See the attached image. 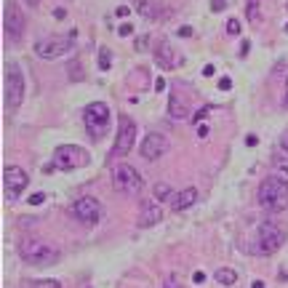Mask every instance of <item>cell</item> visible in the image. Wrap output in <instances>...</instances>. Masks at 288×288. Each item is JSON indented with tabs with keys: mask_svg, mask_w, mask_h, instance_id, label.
<instances>
[{
	"mask_svg": "<svg viewBox=\"0 0 288 288\" xmlns=\"http://www.w3.org/2000/svg\"><path fill=\"white\" fill-rule=\"evenodd\" d=\"M30 184V176L19 165H6L3 168V187L8 192V198H16L19 192H24V187Z\"/></svg>",
	"mask_w": 288,
	"mask_h": 288,
	"instance_id": "obj_13",
	"label": "cell"
},
{
	"mask_svg": "<svg viewBox=\"0 0 288 288\" xmlns=\"http://www.w3.org/2000/svg\"><path fill=\"white\" fill-rule=\"evenodd\" d=\"M163 288H182V283H179V277H176V275H168V277H165V285Z\"/></svg>",
	"mask_w": 288,
	"mask_h": 288,
	"instance_id": "obj_26",
	"label": "cell"
},
{
	"mask_svg": "<svg viewBox=\"0 0 288 288\" xmlns=\"http://www.w3.org/2000/svg\"><path fill=\"white\" fill-rule=\"evenodd\" d=\"M32 288H62L59 280H51V277H45V280H35Z\"/></svg>",
	"mask_w": 288,
	"mask_h": 288,
	"instance_id": "obj_24",
	"label": "cell"
},
{
	"mask_svg": "<svg viewBox=\"0 0 288 288\" xmlns=\"http://www.w3.org/2000/svg\"><path fill=\"white\" fill-rule=\"evenodd\" d=\"M216 280L221 285H235L238 283V272H235V269H229V267H219L216 269Z\"/></svg>",
	"mask_w": 288,
	"mask_h": 288,
	"instance_id": "obj_19",
	"label": "cell"
},
{
	"mask_svg": "<svg viewBox=\"0 0 288 288\" xmlns=\"http://www.w3.org/2000/svg\"><path fill=\"white\" fill-rule=\"evenodd\" d=\"M43 200H45V195H43V192H35V195H30V206H40Z\"/></svg>",
	"mask_w": 288,
	"mask_h": 288,
	"instance_id": "obj_28",
	"label": "cell"
},
{
	"mask_svg": "<svg viewBox=\"0 0 288 288\" xmlns=\"http://www.w3.org/2000/svg\"><path fill=\"white\" fill-rule=\"evenodd\" d=\"M192 280L200 285V283H206V275H203V272H195V275H192Z\"/></svg>",
	"mask_w": 288,
	"mask_h": 288,
	"instance_id": "obj_35",
	"label": "cell"
},
{
	"mask_svg": "<svg viewBox=\"0 0 288 288\" xmlns=\"http://www.w3.org/2000/svg\"><path fill=\"white\" fill-rule=\"evenodd\" d=\"M251 288H264V283L262 280H254V285H251Z\"/></svg>",
	"mask_w": 288,
	"mask_h": 288,
	"instance_id": "obj_39",
	"label": "cell"
},
{
	"mask_svg": "<svg viewBox=\"0 0 288 288\" xmlns=\"http://www.w3.org/2000/svg\"><path fill=\"white\" fill-rule=\"evenodd\" d=\"M259 206L267 211H285L288 208V182L283 176H267L259 187Z\"/></svg>",
	"mask_w": 288,
	"mask_h": 288,
	"instance_id": "obj_1",
	"label": "cell"
},
{
	"mask_svg": "<svg viewBox=\"0 0 288 288\" xmlns=\"http://www.w3.org/2000/svg\"><path fill=\"white\" fill-rule=\"evenodd\" d=\"M227 0H211V11H224Z\"/></svg>",
	"mask_w": 288,
	"mask_h": 288,
	"instance_id": "obj_29",
	"label": "cell"
},
{
	"mask_svg": "<svg viewBox=\"0 0 288 288\" xmlns=\"http://www.w3.org/2000/svg\"><path fill=\"white\" fill-rule=\"evenodd\" d=\"M275 163H277V168H280V171H283V174L288 176V157H277Z\"/></svg>",
	"mask_w": 288,
	"mask_h": 288,
	"instance_id": "obj_32",
	"label": "cell"
},
{
	"mask_svg": "<svg viewBox=\"0 0 288 288\" xmlns=\"http://www.w3.org/2000/svg\"><path fill=\"white\" fill-rule=\"evenodd\" d=\"M155 59H157V64H160L163 70H174L176 64V51H174V45L168 43V40H160L157 43V48H155Z\"/></svg>",
	"mask_w": 288,
	"mask_h": 288,
	"instance_id": "obj_16",
	"label": "cell"
},
{
	"mask_svg": "<svg viewBox=\"0 0 288 288\" xmlns=\"http://www.w3.org/2000/svg\"><path fill=\"white\" fill-rule=\"evenodd\" d=\"M70 78L72 80H83V70H80V62L78 59H72V64H70Z\"/></svg>",
	"mask_w": 288,
	"mask_h": 288,
	"instance_id": "obj_23",
	"label": "cell"
},
{
	"mask_svg": "<svg viewBox=\"0 0 288 288\" xmlns=\"http://www.w3.org/2000/svg\"><path fill=\"white\" fill-rule=\"evenodd\" d=\"M190 35H192L190 27H182V30H179V38H190Z\"/></svg>",
	"mask_w": 288,
	"mask_h": 288,
	"instance_id": "obj_36",
	"label": "cell"
},
{
	"mask_svg": "<svg viewBox=\"0 0 288 288\" xmlns=\"http://www.w3.org/2000/svg\"><path fill=\"white\" fill-rule=\"evenodd\" d=\"M19 254L27 264H53L59 259V251L53 248L51 243H45V240H24Z\"/></svg>",
	"mask_w": 288,
	"mask_h": 288,
	"instance_id": "obj_3",
	"label": "cell"
},
{
	"mask_svg": "<svg viewBox=\"0 0 288 288\" xmlns=\"http://www.w3.org/2000/svg\"><path fill=\"white\" fill-rule=\"evenodd\" d=\"M24 72L16 62L6 64V104L8 109H16L24 101Z\"/></svg>",
	"mask_w": 288,
	"mask_h": 288,
	"instance_id": "obj_2",
	"label": "cell"
},
{
	"mask_svg": "<svg viewBox=\"0 0 288 288\" xmlns=\"http://www.w3.org/2000/svg\"><path fill=\"white\" fill-rule=\"evenodd\" d=\"M285 240V232L275 224V221H264V224H259V235H256V251L259 254H275L277 248L283 246Z\"/></svg>",
	"mask_w": 288,
	"mask_h": 288,
	"instance_id": "obj_6",
	"label": "cell"
},
{
	"mask_svg": "<svg viewBox=\"0 0 288 288\" xmlns=\"http://www.w3.org/2000/svg\"><path fill=\"white\" fill-rule=\"evenodd\" d=\"M195 200H198V190H195V187H184L182 192H176L171 198V208L174 211H184V208L195 206Z\"/></svg>",
	"mask_w": 288,
	"mask_h": 288,
	"instance_id": "obj_17",
	"label": "cell"
},
{
	"mask_svg": "<svg viewBox=\"0 0 288 288\" xmlns=\"http://www.w3.org/2000/svg\"><path fill=\"white\" fill-rule=\"evenodd\" d=\"M203 75H206V78L213 75V67H211V64H206V67H203Z\"/></svg>",
	"mask_w": 288,
	"mask_h": 288,
	"instance_id": "obj_37",
	"label": "cell"
},
{
	"mask_svg": "<svg viewBox=\"0 0 288 288\" xmlns=\"http://www.w3.org/2000/svg\"><path fill=\"white\" fill-rule=\"evenodd\" d=\"M227 32H229V35H240V22H238V19H229V22H227Z\"/></svg>",
	"mask_w": 288,
	"mask_h": 288,
	"instance_id": "obj_25",
	"label": "cell"
},
{
	"mask_svg": "<svg viewBox=\"0 0 288 288\" xmlns=\"http://www.w3.org/2000/svg\"><path fill=\"white\" fill-rule=\"evenodd\" d=\"M285 32H288V24H285Z\"/></svg>",
	"mask_w": 288,
	"mask_h": 288,
	"instance_id": "obj_43",
	"label": "cell"
},
{
	"mask_svg": "<svg viewBox=\"0 0 288 288\" xmlns=\"http://www.w3.org/2000/svg\"><path fill=\"white\" fill-rule=\"evenodd\" d=\"M72 45H75V32L56 35V38H45V40L35 43V53H38L40 59H59L67 51H72Z\"/></svg>",
	"mask_w": 288,
	"mask_h": 288,
	"instance_id": "obj_5",
	"label": "cell"
},
{
	"mask_svg": "<svg viewBox=\"0 0 288 288\" xmlns=\"http://www.w3.org/2000/svg\"><path fill=\"white\" fill-rule=\"evenodd\" d=\"M283 150H285V152H288V134H285V136H283Z\"/></svg>",
	"mask_w": 288,
	"mask_h": 288,
	"instance_id": "obj_40",
	"label": "cell"
},
{
	"mask_svg": "<svg viewBox=\"0 0 288 288\" xmlns=\"http://www.w3.org/2000/svg\"><path fill=\"white\" fill-rule=\"evenodd\" d=\"M112 184H115V190L123 192V195H139V192H142V187H144L142 174H139L134 165H128V163L115 165V171H112Z\"/></svg>",
	"mask_w": 288,
	"mask_h": 288,
	"instance_id": "obj_4",
	"label": "cell"
},
{
	"mask_svg": "<svg viewBox=\"0 0 288 288\" xmlns=\"http://www.w3.org/2000/svg\"><path fill=\"white\" fill-rule=\"evenodd\" d=\"M115 16L126 19V16H131V8H128V6H120V8H115Z\"/></svg>",
	"mask_w": 288,
	"mask_h": 288,
	"instance_id": "obj_30",
	"label": "cell"
},
{
	"mask_svg": "<svg viewBox=\"0 0 288 288\" xmlns=\"http://www.w3.org/2000/svg\"><path fill=\"white\" fill-rule=\"evenodd\" d=\"M174 195H176V192H174L165 182L155 184V198H157V200H168V198H174Z\"/></svg>",
	"mask_w": 288,
	"mask_h": 288,
	"instance_id": "obj_21",
	"label": "cell"
},
{
	"mask_svg": "<svg viewBox=\"0 0 288 288\" xmlns=\"http://www.w3.org/2000/svg\"><path fill=\"white\" fill-rule=\"evenodd\" d=\"M88 163V152L80 150L75 144H62L56 152H53V165L62 171H72V168H80V165Z\"/></svg>",
	"mask_w": 288,
	"mask_h": 288,
	"instance_id": "obj_8",
	"label": "cell"
},
{
	"mask_svg": "<svg viewBox=\"0 0 288 288\" xmlns=\"http://www.w3.org/2000/svg\"><path fill=\"white\" fill-rule=\"evenodd\" d=\"M168 115H171L174 120H184V118L190 115V109H187V104H184L182 99L171 96V101H168Z\"/></svg>",
	"mask_w": 288,
	"mask_h": 288,
	"instance_id": "obj_18",
	"label": "cell"
},
{
	"mask_svg": "<svg viewBox=\"0 0 288 288\" xmlns=\"http://www.w3.org/2000/svg\"><path fill=\"white\" fill-rule=\"evenodd\" d=\"M147 45H150V35H142V38L136 40V48H139V51H144Z\"/></svg>",
	"mask_w": 288,
	"mask_h": 288,
	"instance_id": "obj_31",
	"label": "cell"
},
{
	"mask_svg": "<svg viewBox=\"0 0 288 288\" xmlns=\"http://www.w3.org/2000/svg\"><path fill=\"white\" fill-rule=\"evenodd\" d=\"M72 216H75L80 224L94 227L96 221L104 216V208H101V203H99L96 198L86 195V198H78V200H75V206H72Z\"/></svg>",
	"mask_w": 288,
	"mask_h": 288,
	"instance_id": "obj_7",
	"label": "cell"
},
{
	"mask_svg": "<svg viewBox=\"0 0 288 288\" xmlns=\"http://www.w3.org/2000/svg\"><path fill=\"white\" fill-rule=\"evenodd\" d=\"M40 3V0H27V6H38Z\"/></svg>",
	"mask_w": 288,
	"mask_h": 288,
	"instance_id": "obj_41",
	"label": "cell"
},
{
	"mask_svg": "<svg viewBox=\"0 0 288 288\" xmlns=\"http://www.w3.org/2000/svg\"><path fill=\"white\" fill-rule=\"evenodd\" d=\"M163 219V208L152 200H144L142 203V211H139V227H152Z\"/></svg>",
	"mask_w": 288,
	"mask_h": 288,
	"instance_id": "obj_15",
	"label": "cell"
},
{
	"mask_svg": "<svg viewBox=\"0 0 288 288\" xmlns=\"http://www.w3.org/2000/svg\"><path fill=\"white\" fill-rule=\"evenodd\" d=\"M168 150H171V144H168V139H165L160 131H150L144 136L142 147H139V152H142L144 160H160Z\"/></svg>",
	"mask_w": 288,
	"mask_h": 288,
	"instance_id": "obj_12",
	"label": "cell"
},
{
	"mask_svg": "<svg viewBox=\"0 0 288 288\" xmlns=\"http://www.w3.org/2000/svg\"><path fill=\"white\" fill-rule=\"evenodd\" d=\"M134 8L139 11V16H144V19H150V22L165 19V8L157 6L155 0H134Z\"/></svg>",
	"mask_w": 288,
	"mask_h": 288,
	"instance_id": "obj_14",
	"label": "cell"
},
{
	"mask_svg": "<svg viewBox=\"0 0 288 288\" xmlns=\"http://www.w3.org/2000/svg\"><path fill=\"white\" fill-rule=\"evenodd\" d=\"M136 142V123L128 115H120V123H118V136H115V147H112V155L123 157L131 152V147Z\"/></svg>",
	"mask_w": 288,
	"mask_h": 288,
	"instance_id": "obj_10",
	"label": "cell"
},
{
	"mask_svg": "<svg viewBox=\"0 0 288 288\" xmlns=\"http://www.w3.org/2000/svg\"><path fill=\"white\" fill-rule=\"evenodd\" d=\"M131 32H134V27L128 24V22H126V24H120V30H118V35H120V38H128Z\"/></svg>",
	"mask_w": 288,
	"mask_h": 288,
	"instance_id": "obj_27",
	"label": "cell"
},
{
	"mask_svg": "<svg viewBox=\"0 0 288 288\" xmlns=\"http://www.w3.org/2000/svg\"><path fill=\"white\" fill-rule=\"evenodd\" d=\"M285 101H288V80H285Z\"/></svg>",
	"mask_w": 288,
	"mask_h": 288,
	"instance_id": "obj_42",
	"label": "cell"
},
{
	"mask_svg": "<svg viewBox=\"0 0 288 288\" xmlns=\"http://www.w3.org/2000/svg\"><path fill=\"white\" fill-rule=\"evenodd\" d=\"M53 16H56V19H64L67 14H64V8H56V11H53Z\"/></svg>",
	"mask_w": 288,
	"mask_h": 288,
	"instance_id": "obj_38",
	"label": "cell"
},
{
	"mask_svg": "<svg viewBox=\"0 0 288 288\" xmlns=\"http://www.w3.org/2000/svg\"><path fill=\"white\" fill-rule=\"evenodd\" d=\"M3 32H6L11 40H19L22 35H24V14L19 11L16 0H8V3H6V11H3Z\"/></svg>",
	"mask_w": 288,
	"mask_h": 288,
	"instance_id": "obj_11",
	"label": "cell"
},
{
	"mask_svg": "<svg viewBox=\"0 0 288 288\" xmlns=\"http://www.w3.org/2000/svg\"><path fill=\"white\" fill-rule=\"evenodd\" d=\"M86 128L94 139H99L109 128V107L104 101H94V104L86 107Z\"/></svg>",
	"mask_w": 288,
	"mask_h": 288,
	"instance_id": "obj_9",
	"label": "cell"
},
{
	"mask_svg": "<svg viewBox=\"0 0 288 288\" xmlns=\"http://www.w3.org/2000/svg\"><path fill=\"white\" fill-rule=\"evenodd\" d=\"M112 67V53H109L107 45H101L99 48V70H109Z\"/></svg>",
	"mask_w": 288,
	"mask_h": 288,
	"instance_id": "obj_20",
	"label": "cell"
},
{
	"mask_svg": "<svg viewBox=\"0 0 288 288\" xmlns=\"http://www.w3.org/2000/svg\"><path fill=\"white\" fill-rule=\"evenodd\" d=\"M219 88H221V91H229V88H232V80H229V78H221V80H219Z\"/></svg>",
	"mask_w": 288,
	"mask_h": 288,
	"instance_id": "obj_33",
	"label": "cell"
},
{
	"mask_svg": "<svg viewBox=\"0 0 288 288\" xmlns=\"http://www.w3.org/2000/svg\"><path fill=\"white\" fill-rule=\"evenodd\" d=\"M208 112H211V107H206V109H200V112H198V115H195V123H200V120H203V118H206Z\"/></svg>",
	"mask_w": 288,
	"mask_h": 288,
	"instance_id": "obj_34",
	"label": "cell"
},
{
	"mask_svg": "<svg viewBox=\"0 0 288 288\" xmlns=\"http://www.w3.org/2000/svg\"><path fill=\"white\" fill-rule=\"evenodd\" d=\"M246 16L248 22H259V0H246Z\"/></svg>",
	"mask_w": 288,
	"mask_h": 288,
	"instance_id": "obj_22",
	"label": "cell"
}]
</instances>
